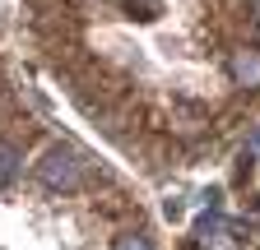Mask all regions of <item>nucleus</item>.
I'll list each match as a JSON object with an SVG mask.
<instances>
[{"label":"nucleus","mask_w":260,"mask_h":250,"mask_svg":"<svg viewBox=\"0 0 260 250\" xmlns=\"http://www.w3.org/2000/svg\"><path fill=\"white\" fill-rule=\"evenodd\" d=\"M38 176L47 190H79V181H84V162H79V153L75 148H47L42 153V162H38Z\"/></svg>","instance_id":"f257e3e1"},{"label":"nucleus","mask_w":260,"mask_h":250,"mask_svg":"<svg viewBox=\"0 0 260 250\" xmlns=\"http://www.w3.org/2000/svg\"><path fill=\"white\" fill-rule=\"evenodd\" d=\"M228 70L242 88H260V47H237L233 60H228Z\"/></svg>","instance_id":"f03ea898"},{"label":"nucleus","mask_w":260,"mask_h":250,"mask_svg":"<svg viewBox=\"0 0 260 250\" xmlns=\"http://www.w3.org/2000/svg\"><path fill=\"white\" fill-rule=\"evenodd\" d=\"M200 250H237L233 227H223L218 218H205L200 223Z\"/></svg>","instance_id":"7ed1b4c3"},{"label":"nucleus","mask_w":260,"mask_h":250,"mask_svg":"<svg viewBox=\"0 0 260 250\" xmlns=\"http://www.w3.org/2000/svg\"><path fill=\"white\" fill-rule=\"evenodd\" d=\"M112 250H153V245H149V236H140V232H125V236L112 241Z\"/></svg>","instance_id":"20e7f679"},{"label":"nucleus","mask_w":260,"mask_h":250,"mask_svg":"<svg viewBox=\"0 0 260 250\" xmlns=\"http://www.w3.org/2000/svg\"><path fill=\"white\" fill-rule=\"evenodd\" d=\"M10 176H14V153L0 148V181H10Z\"/></svg>","instance_id":"39448f33"},{"label":"nucleus","mask_w":260,"mask_h":250,"mask_svg":"<svg viewBox=\"0 0 260 250\" xmlns=\"http://www.w3.org/2000/svg\"><path fill=\"white\" fill-rule=\"evenodd\" d=\"M251 153H255V158H260V130L251 135Z\"/></svg>","instance_id":"423d86ee"}]
</instances>
